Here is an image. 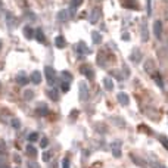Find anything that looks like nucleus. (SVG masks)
Segmentation results:
<instances>
[{"label": "nucleus", "instance_id": "obj_23", "mask_svg": "<svg viewBox=\"0 0 168 168\" xmlns=\"http://www.w3.org/2000/svg\"><path fill=\"white\" fill-rule=\"evenodd\" d=\"M28 140H30V142H35V140H39V133H31V134L28 136Z\"/></svg>", "mask_w": 168, "mask_h": 168}, {"label": "nucleus", "instance_id": "obj_12", "mask_svg": "<svg viewBox=\"0 0 168 168\" xmlns=\"http://www.w3.org/2000/svg\"><path fill=\"white\" fill-rule=\"evenodd\" d=\"M91 39H93V41H95V44H99L102 37H100V34L97 33V31H93V33H91Z\"/></svg>", "mask_w": 168, "mask_h": 168}, {"label": "nucleus", "instance_id": "obj_16", "mask_svg": "<svg viewBox=\"0 0 168 168\" xmlns=\"http://www.w3.org/2000/svg\"><path fill=\"white\" fill-rule=\"evenodd\" d=\"M103 84H105V87H106L108 90H112V87H114L111 78H103Z\"/></svg>", "mask_w": 168, "mask_h": 168}, {"label": "nucleus", "instance_id": "obj_25", "mask_svg": "<svg viewBox=\"0 0 168 168\" xmlns=\"http://www.w3.org/2000/svg\"><path fill=\"white\" fill-rule=\"evenodd\" d=\"M159 140H161V143H162L164 147H165V149L168 151V139H167V137H161Z\"/></svg>", "mask_w": 168, "mask_h": 168}, {"label": "nucleus", "instance_id": "obj_11", "mask_svg": "<svg viewBox=\"0 0 168 168\" xmlns=\"http://www.w3.org/2000/svg\"><path fill=\"white\" fill-rule=\"evenodd\" d=\"M24 35L30 40V39H33V35H35V31H33L30 27H25V28H24Z\"/></svg>", "mask_w": 168, "mask_h": 168}, {"label": "nucleus", "instance_id": "obj_1", "mask_svg": "<svg viewBox=\"0 0 168 168\" xmlns=\"http://www.w3.org/2000/svg\"><path fill=\"white\" fill-rule=\"evenodd\" d=\"M78 97L80 100H87L89 99V87L86 83H80L78 84Z\"/></svg>", "mask_w": 168, "mask_h": 168}, {"label": "nucleus", "instance_id": "obj_13", "mask_svg": "<svg viewBox=\"0 0 168 168\" xmlns=\"http://www.w3.org/2000/svg\"><path fill=\"white\" fill-rule=\"evenodd\" d=\"M67 16H68L67 11H61L59 13H58V19H59L61 22H65V21H67Z\"/></svg>", "mask_w": 168, "mask_h": 168}, {"label": "nucleus", "instance_id": "obj_32", "mask_svg": "<svg viewBox=\"0 0 168 168\" xmlns=\"http://www.w3.org/2000/svg\"><path fill=\"white\" fill-rule=\"evenodd\" d=\"M151 167L152 168H167V167H164V165H159L156 162H151Z\"/></svg>", "mask_w": 168, "mask_h": 168}, {"label": "nucleus", "instance_id": "obj_31", "mask_svg": "<svg viewBox=\"0 0 168 168\" xmlns=\"http://www.w3.org/2000/svg\"><path fill=\"white\" fill-rule=\"evenodd\" d=\"M62 75H63L65 78H68V81H69V80H71V78H72V75H71V74H69V72H67V71H63V72H62Z\"/></svg>", "mask_w": 168, "mask_h": 168}, {"label": "nucleus", "instance_id": "obj_21", "mask_svg": "<svg viewBox=\"0 0 168 168\" xmlns=\"http://www.w3.org/2000/svg\"><path fill=\"white\" fill-rule=\"evenodd\" d=\"M33 96H34V93L31 91V90H25V91H24V97H25L27 100H30V99H33Z\"/></svg>", "mask_w": 168, "mask_h": 168}, {"label": "nucleus", "instance_id": "obj_35", "mask_svg": "<svg viewBox=\"0 0 168 168\" xmlns=\"http://www.w3.org/2000/svg\"><path fill=\"white\" fill-rule=\"evenodd\" d=\"M0 168H6V167H5V165H2V164H0Z\"/></svg>", "mask_w": 168, "mask_h": 168}, {"label": "nucleus", "instance_id": "obj_10", "mask_svg": "<svg viewBox=\"0 0 168 168\" xmlns=\"http://www.w3.org/2000/svg\"><path fill=\"white\" fill-rule=\"evenodd\" d=\"M147 37H149V35H147V25H146V22L143 21V22H142V40H143V41H147Z\"/></svg>", "mask_w": 168, "mask_h": 168}, {"label": "nucleus", "instance_id": "obj_27", "mask_svg": "<svg viewBox=\"0 0 168 168\" xmlns=\"http://www.w3.org/2000/svg\"><path fill=\"white\" fill-rule=\"evenodd\" d=\"M47 93H49V96H50V97L53 99V100H58V95L55 93V90H49Z\"/></svg>", "mask_w": 168, "mask_h": 168}, {"label": "nucleus", "instance_id": "obj_5", "mask_svg": "<svg viewBox=\"0 0 168 168\" xmlns=\"http://www.w3.org/2000/svg\"><path fill=\"white\" fill-rule=\"evenodd\" d=\"M55 46L58 49H63V47H65V39H63L62 35H58L55 39Z\"/></svg>", "mask_w": 168, "mask_h": 168}, {"label": "nucleus", "instance_id": "obj_20", "mask_svg": "<svg viewBox=\"0 0 168 168\" xmlns=\"http://www.w3.org/2000/svg\"><path fill=\"white\" fill-rule=\"evenodd\" d=\"M27 152H28V155H35V153H37V151H35V147H34V146H31V145H28L27 146Z\"/></svg>", "mask_w": 168, "mask_h": 168}, {"label": "nucleus", "instance_id": "obj_29", "mask_svg": "<svg viewBox=\"0 0 168 168\" xmlns=\"http://www.w3.org/2000/svg\"><path fill=\"white\" fill-rule=\"evenodd\" d=\"M152 13V0H147V15Z\"/></svg>", "mask_w": 168, "mask_h": 168}, {"label": "nucleus", "instance_id": "obj_22", "mask_svg": "<svg viewBox=\"0 0 168 168\" xmlns=\"http://www.w3.org/2000/svg\"><path fill=\"white\" fill-rule=\"evenodd\" d=\"M16 83L18 84H21V86H24V84H27L28 83V80L24 77V75H21V77H18L16 78Z\"/></svg>", "mask_w": 168, "mask_h": 168}, {"label": "nucleus", "instance_id": "obj_6", "mask_svg": "<svg viewBox=\"0 0 168 168\" xmlns=\"http://www.w3.org/2000/svg\"><path fill=\"white\" fill-rule=\"evenodd\" d=\"M117 99L121 105H128V96L125 95V93H118Z\"/></svg>", "mask_w": 168, "mask_h": 168}, {"label": "nucleus", "instance_id": "obj_7", "mask_svg": "<svg viewBox=\"0 0 168 168\" xmlns=\"http://www.w3.org/2000/svg\"><path fill=\"white\" fill-rule=\"evenodd\" d=\"M81 3H83V0H71V6H69V9H71V15L75 13V9H77Z\"/></svg>", "mask_w": 168, "mask_h": 168}, {"label": "nucleus", "instance_id": "obj_9", "mask_svg": "<svg viewBox=\"0 0 168 168\" xmlns=\"http://www.w3.org/2000/svg\"><path fill=\"white\" fill-rule=\"evenodd\" d=\"M34 37H35V39H37V41H40V43H44V33H43V31H41V30H40V28H37V30H35V35H34Z\"/></svg>", "mask_w": 168, "mask_h": 168}, {"label": "nucleus", "instance_id": "obj_17", "mask_svg": "<svg viewBox=\"0 0 168 168\" xmlns=\"http://www.w3.org/2000/svg\"><path fill=\"white\" fill-rule=\"evenodd\" d=\"M61 90L63 93H68V91H69V83H68V81H63V83L61 84Z\"/></svg>", "mask_w": 168, "mask_h": 168}, {"label": "nucleus", "instance_id": "obj_2", "mask_svg": "<svg viewBox=\"0 0 168 168\" xmlns=\"http://www.w3.org/2000/svg\"><path fill=\"white\" fill-rule=\"evenodd\" d=\"M44 77H46V81H47V84H55L56 81V74L55 71H53V68L50 67H46L44 68Z\"/></svg>", "mask_w": 168, "mask_h": 168}, {"label": "nucleus", "instance_id": "obj_8", "mask_svg": "<svg viewBox=\"0 0 168 168\" xmlns=\"http://www.w3.org/2000/svg\"><path fill=\"white\" fill-rule=\"evenodd\" d=\"M31 80H33L34 84H40V81H41V74H40L39 71H33V74H31Z\"/></svg>", "mask_w": 168, "mask_h": 168}, {"label": "nucleus", "instance_id": "obj_33", "mask_svg": "<svg viewBox=\"0 0 168 168\" xmlns=\"http://www.w3.org/2000/svg\"><path fill=\"white\" fill-rule=\"evenodd\" d=\"M28 168H40V167H39V164H35V162H30V164H28Z\"/></svg>", "mask_w": 168, "mask_h": 168}, {"label": "nucleus", "instance_id": "obj_3", "mask_svg": "<svg viewBox=\"0 0 168 168\" xmlns=\"http://www.w3.org/2000/svg\"><path fill=\"white\" fill-rule=\"evenodd\" d=\"M153 33H155V37L158 40H161V37H162V22L161 21L153 22Z\"/></svg>", "mask_w": 168, "mask_h": 168}, {"label": "nucleus", "instance_id": "obj_28", "mask_svg": "<svg viewBox=\"0 0 168 168\" xmlns=\"http://www.w3.org/2000/svg\"><path fill=\"white\" fill-rule=\"evenodd\" d=\"M40 145H41V147H47V145H49V140L46 139H41V142H40Z\"/></svg>", "mask_w": 168, "mask_h": 168}, {"label": "nucleus", "instance_id": "obj_18", "mask_svg": "<svg viewBox=\"0 0 168 168\" xmlns=\"http://www.w3.org/2000/svg\"><path fill=\"white\" fill-rule=\"evenodd\" d=\"M50 158H52V152L46 151L44 153H43V161H44V162H49V161H50Z\"/></svg>", "mask_w": 168, "mask_h": 168}, {"label": "nucleus", "instance_id": "obj_36", "mask_svg": "<svg viewBox=\"0 0 168 168\" xmlns=\"http://www.w3.org/2000/svg\"><path fill=\"white\" fill-rule=\"evenodd\" d=\"M165 2H167V3H168V0H165Z\"/></svg>", "mask_w": 168, "mask_h": 168}, {"label": "nucleus", "instance_id": "obj_34", "mask_svg": "<svg viewBox=\"0 0 168 168\" xmlns=\"http://www.w3.org/2000/svg\"><path fill=\"white\" fill-rule=\"evenodd\" d=\"M165 21H168V9H167V12H165Z\"/></svg>", "mask_w": 168, "mask_h": 168}, {"label": "nucleus", "instance_id": "obj_26", "mask_svg": "<svg viewBox=\"0 0 168 168\" xmlns=\"http://www.w3.org/2000/svg\"><path fill=\"white\" fill-rule=\"evenodd\" d=\"M155 81H156V84L159 86V87H164V83L161 81V77H159L158 74H155Z\"/></svg>", "mask_w": 168, "mask_h": 168}, {"label": "nucleus", "instance_id": "obj_30", "mask_svg": "<svg viewBox=\"0 0 168 168\" xmlns=\"http://www.w3.org/2000/svg\"><path fill=\"white\" fill-rule=\"evenodd\" d=\"M62 167L63 168H69V161H68V158L63 159V162H62Z\"/></svg>", "mask_w": 168, "mask_h": 168}, {"label": "nucleus", "instance_id": "obj_14", "mask_svg": "<svg viewBox=\"0 0 168 168\" xmlns=\"http://www.w3.org/2000/svg\"><path fill=\"white\" fill-rule=\"evenodd\" d=\"M77 50H78L80 55H84V53H87V52H89V50H87V47H86V44H84L83 41H81V43L78 44V47H77Z\"/></svg>", "mask_w": 168, "mask_h": 168}, {"label": "nucleus", "instance_id": "obj_15", "mask_svg": "<svg viewBox=\"0 0 168 168\" xmlns=\"http://www.w3.org/2000/svg\"><path fill=\"white\" fill-rule=\"evenodd\" d=\"M112 153H114V156H117V158L121 156V151H119V143H118L117 147H115V146H112Z\"/></svg>", "mask_w": 168, "mask_h": 168}, {"label": "nucleus", "instance_id": "obj_24", "mask_svg": "<svg viewBox=\"0 0 168 168\" xmlns=\"http://www.w3.org/2000/svg\"><path fill=\"white\" fill-rule=\"evenodd\" d=\"M83 72L86 74V75H87L89 78H93V75H95V74H93V71H90V69H87V68H84Z\"/></svg>", "mask_w": 168, "mask_h": 168}, {"label": "nucleus", "instance_id": "obj_4", "mask_svg": "<svg viewBox=\"0 0 168 168\" xmlns=\"http://www.w3.org/2000/svg\"><path fill=\"white\" fill-rule=\"evenodd\" d=\"M99 18H100V11L96 7V9H91V12H90V16H89V21L91 24H96L97 21H99Z\"/></svg>", "mask_w": 168, "mask_h": 168}, {"label": "nucleus", "instance_id": "obj_19", "mask_svg": "<svg viewBox=\"0 0 168 168\" xmlns=\"http://www.w3.org/2000/svg\"><path fill=\"white\" fill-rule=\"evenodd\" d=\"M11 124H12L13 128H19V127H21V123H19V119H16V118H12Z\"/></svg>", "mask_w": 168, "mask_h": 168}]
</instances>
